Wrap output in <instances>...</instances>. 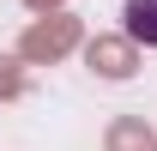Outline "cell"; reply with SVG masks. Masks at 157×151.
Wrapping results in <instances>:
<instances>
[{
  "instance_id": "cell-4",
  "label": "cell",
  "mask_w": 157,
  "mask_h": 151,
  "mask_svg": "<svg viewBox=\"0 0 157 151\" xmlns=\"http://www.w3.org/2000/svg\"><path fill=\"white\" fill-rule=\"evenodd\" d=\"M121 18H127V30H121V37L133 42H145V48H157V0H127V6H121Z\"/></svg>"
},
{
  "instance_id": "cell-2",
  "label": "cell",
  "mask_w": 157,
  "mask_h": 151,
  "mask_svg": "<svg viewBox=\"0 0 157 151\" xmlns=\"http://www.w3.org/2000/svg\"><path fill=\"white\" fill-rule=\"evenodd\" d=\"M85 67L97 79H109V85H121V79L139 73V48L121 37V30H97V37L85 42Z\"/></svg>"
},
{
  "instance_id": "cell-3",
  "label": "cell",
  "mask_w": 157,
  "mask_h": 151,
  "mask_svg": "<svg viewBox=\"0 0 157 151\" xmlns=\"http://www.w3.org/2000/svg\"><path fill=\"white\" fill-rule=\"evenodd\" d=\"M103 151H157V127L145 115H115L103 127Z\"/></svg>"
},
{
  "instance_id": "cell-6",
  "label": "cell",
  "mask_w": 157,
  "mask_h": 151,
  "mask_svg": "<svg viewBox=\"0 0 157 151\" xmlns=\"http://www.w3.org/2000/svg\"><path fill=\"white\" fill-rule=\"evenodd\" d=\"M24 6H30L36 18H48V12H67V0H24Z\"/></svg>"
},
{
  "instance_id": "cell-5",
  "label": "cell",
  "mask_w": 157,
  "mask_h": 151,
  "mask_svg": "<svg viewBox=\"0 0 157 151\" xmlns=\"http://www.w3.org/2000/svg\"><path fill=\"white\" fill-rule=\"evenodd\" d=\"M30 91V73H24L18 55H0V103H18V97Z\"/></svg>"
},
{
  "instance_id": "cell-1",
  "label": "cell",
  "mask_w": 157,
  "mask_h": 151,
  "mask_svg": "<svg viewBox=\"0 0 157 151\" xmlns=\"http://www.w3.org/2000/svg\"><path fill=\"white\" fill-rule=\"evenodd\" d=\"M73 48H85V24H78L73 12L30 18L24 37H18V60H24V67H55V60H67Z\"/></svg>"
}]
</instances>
